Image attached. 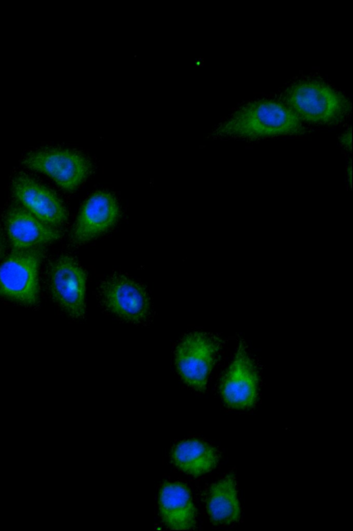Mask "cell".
I'll return each instance as SVG.
<instances>
[{"mask_svg": "<svg viewBox=\"0 0 353 531\" xmlns=\"http://www.w3.org/2000/svg\"><path fill=\"white\" fill-rule=\"evenodd\" d=\"M305 132L302 121L283 103L261 99L238 108L216 127L212 135L221 138L257 140Z\"/></svg>", "mask_w": 353, "mask_h": 531, "instance_id": "6da1fadb", "label": "cell"}, {"mask_svg": "<svg viewBox=\"0 0 353 531\" xmlns=\"http://www.w3.org/2000/svg\"><path fill=\"white\" fill-rule=\"evenodd\" d=\"M282 99L302 122L315 125L340 123L351 111V103L343 94L314 79L291 85L283 92Z\"/></svg>", "mask_w": 353, "mask_h": 531, "instance_id": "7a4b0ae2", "label": "cell"}, {"mask_svg": "<svg viewBox=\"0 0 353 531\" xmlns=\"http://www.w3.org/2000/svg\"><path fill=\"white\" fill-rule=\"evenodd\" d=\"M43 250L14 249L0 266V296L32 306L39 297V269Z\"/></svg>", "mask_w": 353, "mask_h": 531, "instance_id": "3957f363", "label": "cell"}, {"mask_svg": "<svg viewBox=\"0 0 353 531\" xmlns=\"http://www.w3.org/2000/svg\"><path fill=\"white\" fill-rule=\"evenodd\" d=\"M219 348L218 340L207 333H191L181 340L175 351V361L187 384L196 391L205 389Z\"/></svg>", "mask_w": 353, "mask_h": 531, "instance_id": "277c9868", "label": "cell"}, {"mask_svg": "<svg viewBox=\"0 0 353 531\" xmlns=\"http://www.w3.org/2000/svg\"><path fill=\"white\" fill-rule=\"evenodd\" d=\"M28 168L43 173L64 190L72 191L88 176L90 163L72 150L46 148L28 154L23 160Z\"/></svg>", "mask_w": 353, "mask_h": 531, "instance_id": "5b68a950", "label": "cell"}, {"mask_svg": "<svg viewBox=\"0 0 353 531\" xmlns=\"http://www.w3.org/2000/svg\"><path fill=\"white\" fill-rule=\"evenodd\" d=\"M99 295L108 311L125 321L141 323L150 314V298L145 289L124 275L115 274L103 281Z\"/></svg>", "mask_w": 353, "mask_h": 531, "instance_id": "8992f818", "label": "cell"}, {"mask_svg": "<svg viewBox=\"0 0 353 531\" xmlns=\"http://www.w3.org/2000/svg\"><path fill=\"white\" fill-rule=\"evenodd\" d=\"M86 274L73 258L63 256L56 259L49 271V287L55 302L69 315L82 317L85 310Z\"/></svg>", "mask_w": 353, "mask_h": 531, "instance_id": "52a82bcc", "label": "cell"}, {"mask_svg": "<svg viewBox=\"0 0 353 531\" xmlns=\"http://www.w3.org/2000/svg\"><path fill=\"white\" fill-rule=\"evenodd\" d=\"M220 391L223 401L231 408L245 409L256 403L259 393L258 373L242 342L223 377Z\"/></svg>", "mask_w": 353, "mask_h": 531, "instance_id": "ba28073f", "label": "cell"}, {"mask_svg": "<svg viewBox=\"0 0 353 531\" xmlns=\"http://www.w3.org/2000/svg\"><path fill=\"white\" fill-rule=\"evenodd\" d=\"M12 189L23 207L45 224L57 228L67 220V210L59 197L27 174H17Z\"/></svg>", "mask_w": 353, "mask_h": 531, "instance_id": "9c48e42d", "label": "cell"}, {"mask_svg": "<svg viewBox=\"0 0 353 531\" xmlns=\"http://www.w3.org/2000/svg\"><path fill=\"white\" fill-rule=\"evenodd\" d=\"M120 208L109 192L97 191L82 206L72 231V242L83 244L112 227L118 220Z\"/></svg>", "mask_w": 353, "mask_h": 531, "instance_id": "30bf717a", "label": "cell"}, {"mask_svg": "<svg viewBox=\"0 0 353 531\" xmlns=\"http://www.w3.org/2000/svg\"><path fill=\"white\" fill-rule=\"evenodd\" d=\"M8 238L16 249L37 247L59 240L61 231L36 218L24 207L12 205L6 216Z\"/></svg>", "mask_w": 353, "mask_h": 531, "instance_id": "8fae6325", "label": "cell"}, {"mask_svg": "<svg viewBox=\"0 0 353 531\" xmlns=\"http://www.w3.org/2000/svg\"><path fill=\"white\" fill-rule=\"evenodd\" d=\"M159 511L164 523L171 529L194 527L196 511L190 489L180 482L163 484L159 496Z\"/></svg>", "mask_w": 353, "mask_h": 531, "instance_id": "7c38bea8", "label": "cell"}, {"mask_svg": "<svg viewBox=\"0 0 353 531\" xmlns=\"http://www.w3.org/2000/svg\"><path fill=\"white\" fill-rule=\"evenodd\" d=\"M206 507L210 520L217 525L237 521L241 508L234 477L228 475L213 483L208 493Z\"/></svg>", "mask_w": 353, "mask_h": 531, "instance_id": "4fadbf2b", "label": "cell"}, {"mask_svg": "<svg viewBox=\"0 0 353 531\" xmlns=\"http://www.w3.org/2000/svg\"><path fill=\"white\" fill-rule=\"evenodd\" d=\"M173 463L186 474L198 477L214 469L219 461L216 450L196 439L178 443L172 451Z\"/></svg>", "mask_w": 353, "mask_h": 531, "instance_id": "5bb4252c", "label": "cell"}, {"mask_svg": "<svg viewBox=\"0 0 353 531\" xmlns=\"http://www.w3.org/2000/svg\"><path fill=\"white\" fill-rule=\"evenodd\" d=\"M339 142L343 149L347 151L352 150V132L351 129H347L343 132L340 138Z\"/></svg>", "mask_w": 353, "mask_h": 531, "instance_id": "9a60e30c", "label": "cell"}]
</instances>
